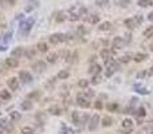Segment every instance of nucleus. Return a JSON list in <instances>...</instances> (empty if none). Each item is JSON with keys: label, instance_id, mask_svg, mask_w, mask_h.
<instances>
[{"label": "nucleus", "instance_id": "nucleus-1", "mask_svg": "<svg viewBox=\"0 0 153 134\" xmlns=\"http://www.w3.org/2000/svg\"><path fill=\"white\" fill-rule=\"evenodd\" d=\"M49 40L52 44H59V43H62V42H66V34H61V32L52 34V35H50Z\"/></svg>", "mask_w": 153, "mask_h": 134}, {"label": "nucleus", "instance_id": "nucleus-2", "mask_svg": "<svg viewBox=\"0 0 153 134\" xmlns=\"http://www.w3.org/2000/svg\"><path fill=\"white\" fill-rule=\"evenodd\" d=\"M34 21H35V19L31 18L30 20H26V21H23V23L20 24V31H22V34H23V35H27L28 32H30L32 24H34Z\"/></svg>", "mask_w": 153, "mask_h": 134}, {"label": "nucleus", "instance_id": "nucleus-3", "mask_svg": "<svg viewBox=\"0 0 153 134\" xmlns=\"http://www.w3.org/2000/svg\"><path fill=\"white\" fill-rule=\"evenodd\" d=\"M111 46H113V48L120 50L125 46V40H124L121 36H115V38L113 39V42H111Z\"/></svg>", "mask_w": 153, "mask_h": 134}, {"label": "nucleus", "instance_id": "nucleus-4", "mask_svg": "<svg viewBox=\"0 0 153 134\" xmlns=\"http://www.w3.org/2000/svg\"><path fill=\"white\" fill-rule=\"evenodd\" d=\"M76 103H78L81 107H83V109L90 107V102H89V99H86L83 95H81V94L76 97Z\"/></svg>", "mask_w": 153, "mask_h": 134}, {"label": "nucleus", "instance_id": "nucleus-5", "mask_svg": "<svg viewBox=\"0 0 153 134\" xmlns=\"http://www.w3.org/2000/svg\"><path fill=\"white\" fill-rule=\"evenodd\" d=\"M19 79L23 81L24 83H28V82L32 81V75L30 74L28 71H20V73H19Z\"/></svg>", "mask_w": 153, "mask_h": 134}, {"label": "nucleus", "instance_id": "nucleus-6", "mask_svg": "<svg viewBox=\"0 0 153 134\" xmlns=\"http://www.w3.org/2000/svg\"><path fill=\"white\" fill-rule=\"evenodd\" d=\"M105 66L108 67V70H111V71H115V70H118V64H117V62H115L114 59H108V60H105Z\"/></svg>", "mask_w": 153, "mask_h": 134}, {"label": "nucleus", "instance_id": "nucleus-7", "mask_svg": "<svg viewBox=\"0 0 153 134\" xmlns=\"http://www.w3.org/2000/svg\"><path fill=\"white\" fill-rule=\"evenodd\" d=\"M6 66L8 67V68H15V67L19 66V60L16 59V58H7L6 59Z\"/></svg>", "mask_w": 153, "mask_h": 134}, {"label": "nucleus", "instance_id": "nucleus-8", "mask_svg": "<svg viewBox=\"0 0 153 134\" xmlns=\"http://www.w3.org/2000/svg\"><path fill=\"white\" fill-rule=\"evenodd\" d=\"M32 68H34L35 71H38V73H42V71L46 70V63L43 60H38V62H35V63L32 64Z\"/></svg>", "mask_w": 153, "mask_h": 134}, {"label": "nucleus", "instance_id": "nucleus-9", "mask_svg": "<svg viewBox=\"0 0 153 134\" xmlns=\"http://www.w3.org/2000/svg\"><path fill=\"white\" fill-rule=\"evenodd\" d=\"M124 24H125V27H128L129 30H133V28H136V26H137V21L136 19H126L125 21H124Z\"/></svg>", "mask_w": 153, "mask_h": 134}, {"label": "nucleus", "instance_id": "nucleus-10", "mask_svg": "<svg viewBox=\"0 0 153 134\" xmlns=\"http://www.w3.org/2000/svg\"><path fill=\"white\" fill-rule=\"evenodd\" d=\"M8 86H10L11 90H17V87H19V83H17V78L12 77L8 79Z\"/></svg>", "mask_w": 153, "mask_h": 134}, {"label": "nucleus", "instance_id": "nucleus-11", "mask_svg": "<svg viewBox=\"0 0 153 134\" xmlns=\"http://www.w3.org/2000/svg\"><path fill=\"white\" fill-rule=\"evenodd\" d=\"M98 121H99V117L95 114V115H93V118H91L90 121V125H89V130H95V127H97L98 125Z\"/></svg>", "mask_w": 153, "mask_h": 134}, {"label": "nucleus", "instance_id": "nucleus-12", "mask_svg": "<svg viewBox=\"0 0 153 134\" xmlns=\"http://www.w3.org/2000/svg\"><path fill=\"white\" fill-rule=\"evenodd\" d=\"M49 113L52 114V115H61L62 114V109H61L59 106H50Z\"/></svg>", "mask_w": 153, "mask_h": 134}, {"label": "nucleus", "instance_id": "nucleus-13", "mask_svg": "<svg viewBox=\"0 0 153 134\" xmlns=\"http://www.w3.org/2000/svg\"><path fill=\"white\" fill-rule=\"evenodd\" d=\"M12 58H16V59H19V58L22 57V55H23V48H22V47H16V48H14L12 50Z\"/></svg>", "mask_w": 153, "mask_h": 134}, {"label": "nucleus", "instance_id": "nucleus-14", "mask_svg": "<svg viewBox=\"0 0 153 134\" xmlns=\"http://www.w3.org/2000/svg\"><path fill=\"white\" fill-rule=\"evenodd\" d=\"M111 54H113V51H110V50H108V48H104L101 51V58L104 60H108V59H110Z\"/></svg>", "mask_w": 153, "mask_h": 134}, {"label": "nucleus", "instance_id": "nucleus-15", "mask_svg": "<svg viewBox=\"0 0 153 134\" xmlns=\"http://www.w3.org/2000/svg\"><path fill=\"white\" fill-rule=\"evenodd\" d=\"M137 4H138L140 7L146 8V7H150V6H153V0H138V1H137Z\"/></svg>", "mask_w": 153, "mask_h": 134}, {"label": "nucleus", "instance_id": "nucleus-16", "mask_svg": "<svg viewBox=\"0 0 153 134\" xmlns=\"http://www.w3.org/2000/svg\"><path fill=\"white\" fill-rule=\"evenodd\" d=\"M110 27H111L110 21H104V23H101V24L98 26V30H99V31H109Z\"/></svg>", "mask_w": 153, "mask_h": 134}, {"label": "nucleus", "instance_id": "nucleus-17", "mask_svg": "<svg viewBox=\"0 0 153 134\" xmlns=\"http://www.w3.org/2000/svg\"><path fill=\"white\" fill-rule=\"evenodd\" d=\"M89 73H90V74H93V75H98L99 73H101V66H99V64H93V66L90 67Z\"/></svg>", "mask_w": 153, "mask_h": 134}, {"label": "nucleus", "instance_id": "nucleus-18", "mask_svg": "<svg viewBox=\"0 0 153 134\" xmlns=\"http://www.w3.org/2000/svg\"><path fill=\"white\" fill-rule=\"evenodd\" d=\"M86 19H87V21H89V23H91V24H97L98 21H99V16H98V15H95V14L89 15Z\"/></svg>", "mask_w": 153, "mask_h": 134}, {"label": "nucleus", "instance_id": "nucleus-19", "mask_svg": "<svg viewBox=\"0 0 153 134\" xmlns=\"http://www.w3.org/2000/svg\"><path fill=\"white\" fill-rule=\"evenodd\" d=\"M0 127L1 129H7L8 131L12 130V126H11L10 124H8V121L6 119V118H3V119H0Z\"/></svg>", "mask_w": 153, "mask_h": 134}, {"label": "nucleus", "instance_id": "nucleus-20", "mask_svg": "<svg viewBox=\"0 0 153 134\" xmlns=\"http://www.w3.org/2000/svg\"><path fill=\"white\" fill-rule=\"evenodd\" d=\"M133 59L136 60V62H143V60L148 59V55L144 54V52H138V54H136V55L133 57Z\"/></svg>", "mask_w": 153, "mask_h": 134}, {"label": "nucleus", "instance_id": "nucleus-21", "mask_svg": "<svg viewBox=\"0 0 153 134\" xmlns=\"http://www.w3.org/2000/svg\"><path fill=\"white\" fill-rule=\"evenodd\" d=\"M111 124H113V118H111V117H104V118H102V126L104 127L111 126Z\"/></svg>", "mask_w": 153, "mask_h": 134}, {"label": "nucleus", "instance_id": "nucleus-22", "mask_svg": "<svg viewBox=\"0 0 153 134\" xmlns=\"http://www.w3.org/2000/svg\"><path fill=\"white\" fill-rule=\"evenodd\" d=\"M121 126L124 127V129H132L133 127V122H132V119H129V118H126V119H124L122 121V124H121Z\"/></svg>", "mask_w": 153, "mask_h": 134}, {"label": "nucleus", "instance_id": "nucleus-23", "mask_svg": "<svg viewBox=\"0 0 153 134\" xmlns=\"http://www.w3.org/2000/svg\"><path fill=\"white\" fill-rule=\"evenodd\" d=\"M58 57H59V55H58L56 52H51L49 57L46 58V59H47V62H49V63H55L56 60H58Z\"/></svg>", "mask_w": 153, "mask_h": 134}, {"label": "nucleus", "instance_id": "nucleus-24", "mask_svg": "<svg viewBox=\"0 0 153 134\" xmlns=\"http://www.w3.org/2000/svg\"><path fill=\"white\" fill-rule=\"evenodd\" d=\"M38 50L40 51V52H46L47 50H49V44L47 43H45V42H40V43H38Z\"/></svg>", "mask_w": 153, "mask_h": 134}, {"label": "nucleus", "instance_id": "nucleus-25", "mask_svg": "<svg viewBox=\"0 0 153 134\" xmlns=\"http://www.w3.org/2000/svg\"><path fill=\"white\" fill-rule=\"evenodd\" d=\"M71 119H73L74 124L79 125V122H81V119H79V113H78V111H73V113H71Z\"/></svg>", "mask_w": 153, "mask_h": 134}, {"label": "nucleus", "instance_id": "nucleus-26", "mask_svg": "<svg viewBox=\"0 0 153 134\" xmlns=\"http://www.w3.org/2000/svg\"><path fill=\"white\" fill-rule=\"evenodd\" d=\"M144 36H145V38H152L153 36V26L148 27V28L144 31Z\"/></svg>", "mask_w": 153, "mask_h": 134}, {"label": "nucleus", "instance_id": "nucleus-27", "mask_svg": "<svg viewBox=\"0 0 153 134\" xmlns=\"http://www.w3.org/2000/svg\"><path fill=\"white\" fill-rule=\"evenodd\" d=\"M69 77H70V73L67 70H62L59 74H58V78H59V79H67Z\"/></svg>", "mask_w": 153, "mask_h": 134}, {"label": "nucleus", "instance_id": "nucleus-28", "mask_svg": "<svg viewBox=\"0 0 153 134\" xmlns=\"http://www.w3.org/2000/svg\"><path fill=\"white\" fill-rule=\"evenodd\" d=\"M0 98L1 99H10L11 94L8 91H6V90H1V91H0Z\"/></svg>", "mask_w": 153, "mask_h": 134}, {"label": "nucleus", "instance_id": "nucleus-29", "mask_svg": "<svg viewBox=\"0 0 153 134\" xmlns=\"http://www.w3.org/2000/svg\"><path fill=\"white\" fill-rule=\"evenodd\" d=\"M22 133L23 134H34V129L30 126H24L23 129H22Z\"/></svg>", "mask_w": 153, "mask_h": 134}, {"label": "nucleus", "instance_id": "nucleus-30", "mask_svg": "<svg viewBox=\"0 0 153 134\" xmlns=\"http://www.w3.org/2000/svg\"><path fill=\"white\" fill-rule=\"evenodd\" d=\"M32 107V103L30 102V101H26V102L22 103V109L23 110H30Z\"/></svg>", "mask_w": 153, "mask_h": 134}, {"label": "nucleus", "instance_id": "nucleus-31", "mask_svg": "<svg viewBox=\"0 0 153 134\" xmlns=\"http://www.w3.org/2000/svg\"><path fill=\"white\" fill-rule=\"evenodd\" d=\"M130 58H132V55H130V54H126V55L120 58V62H122V63H128L129 60H130Z\"/></svg>", "mask_w": 153, "mask_h": 134}, {"label": "nucleus", "instance_id": "nucleus-32", "mask_svg": "<svg viewBox=\"0 0 153 134\" xmlns=\"http://www.w3.org/2000/svg\"><path fill=\"white\" fill-rule=\"evenodd\" d=\"M117 4H118L120 7H128L129 4H130V0H118Z\"/></svg>", "mask_w": 153, "mask_h": 134}, {"label": "nucleus", "instance_id": "nucleus-33", "mask_svg": "<svg viewBox=\"0 0 153 134\" xmlns=\"http://www.w3.org/2000/svg\"><path fill=\"white\" fill-rule=\"evenodd\" d=\"M10 117H11V119L12 121H19L20 119V114L16 113V111H12V113L10 114Z\"/></svg>", "mask_w": 153, "mask_h": 134}, {"label": "nucleus", "instance_id": "nucleus-34", "mask_svg": "<svg viewBox=\"0 0 153 134\" xmlns=\"http://www.w3.org/2000/svg\"><path fill=\"white\" fill-rule=\"evenodd\" d=\"M78 86L82 88H86L87 86H89V81H86V79H81L79 82H78Z\"/></svg>", "mask_w": 153, "mask_h": 134}, {"label": "nucleus", "instance_id": "nucleus-35", "mask_svg": "<svg viewBox=\"0 0 153 134\" xmlns=\"http://www.w3.org/2000/svg\"><path fill=\"white\" fill-rule=\"evenodd\" d=\"M95 4L99 6V7H105L109 4V0H95Z\"/></svg>", "mask_w": 153, "mask_h": 134}, {"label": "nucleus", "instance_id": "nucleus-36", "mask_svg": "<svg viewBox=\"0 0 153 134\" xmlns=\"http://www.w3.org/2000/svg\"><path fill=\"white\" fill-rule=\"evenodd\" d=\"M91 82H93V85H98L99 82H101V75L98 74V75H94L93 79H91Z\"/></svg>", "mask_w": 153, "mask_h": 134}, {"label": "nucleus", "instance_id": "nucleus-37", "mask_svg": "<svg viewBox=\"0 0 153 134\" xmlns=\"http://www.w3.org/2000/svg\"><path fill=\"white\" fill-rule=\"evenodd\" d=\"M79 15H76V14H70V16H69V19L71 21H76V20H79Z\"/></svg>", "mask_w": 153, "mask_h": 134}, {"label": "nucleus", "instance_id": "nucleus-38", "mask_svg": "<svg viewBox=\"0 0 153 134\" xmlns=\"http://www.w3.org/2000/svg\"><path fill=\"white\" fill-rule=\"evenodd\" d=\"M137 115H138V117H145L146 115L145 109H144V107H140V109L137 110Z\"/></svg>", "mask_w": 153, "mask_h": 134}, {"label": "nucleus", "instance_id": "nucleus-39", "mask_svg": "<svg viewBox=\"0 0 153 134\" xmlns=\"http://www.w3.org/2000/svg\"><path fill=\"white\" fill-rule=\"evenodd\" d=\"M76 32H78V35H79V36H82V35H85V34H86V30H85L82 26H79V27L76 28Z\"/></svg>", "mask_w": 153, "mask_h": 134}, {"label": "nucleus", "instance_id": "nucleus-40", "mask_svg": "<svg viewBox=\"0 0 153 134\" xmlns=\"http://www.w3.org/2000/svg\"><path fill=\"white\" fill-rule=\"evenodd\" d=\"M79 14H81V16H82V18H87V16H89V15H87V10L85 7H82L79 10Z\"/></svg>", "mask_w": 153, "mask_h": 134}, {"label": "nucleus", "instance_id": "nucleus-41", "mask_svg": "<svg viewBox=\"0 0 153 134\" xmlns=\"http://www.w3.org/2000/svg\"><path fill=\"white\" fill-rule=\"evenodd\" d=\"M117 107H118V106H117V103H110V105L108 106V109L110 110V111H113V110H115V109H117Z\"/></svg>", "mask_w": 153, "mask_h": 134}, {"label": "nucleus", "instance_id": "nucleus-42", "mask_svg": "<svg viewBox=\"0 0 153 134\" xmlns=\"http://www.w3.org/2000/svg\"><path fill=\"white\" fill-rule=\"evenodd\" d=\"M35 7H36V4H28L27 7H26V11H27V12H30V11H32Z\"/></svg>", "mask_w": 153, "mask_h": 134}, {"label": "nucleus", "instance_id": "nucleus-43", "mask_svg": "<svg viewBox=\"0 0 153 134\" xmlns=\"http://www.w3.org/2000/svg\"><path fill=\"white\" fill-rule=\"evenodd\" d=\"M85 95H86L87 98H91V97L94 95V91H91V90H86V91H85Z\"/></svg>", "mask_w": 153, "mask_h": 134}, {"label": "nucleus", "instance_id": "nucleus-44", "mask_svg": "<svg viewBox=\"0 0 153 134\" xmlns=\"http://www.w3.org/2000/svg\"><path fill=\"white\" fill-rule=\"evenodd\" d=\"M65 20V18H63V12H59L58 14V18H56V21H63Z\"/></svg>", "mask_w": 153, "mask_h": 134}, {"label": "nucleus", "instance_id": "nucleus-45", "mask_svg": "<svg viewBox=\"0 0 153 134\" xmlns=\"http://www.w3.org/2000/svg\"><path fill=\"white\" fill-rule=\"evenodd\" d=\"M136 21H137V24H140V23H143V16H141V15H137L136 18Z\"/></svg>", "mask_w": 153, "mask_h": 134}, {"label": "nucleus", "instance_id": "nucleus-46", "mask_svg": "<svg viewBox=\"0 0 153 134\" xmlns=\"http://www.w3.org/2000/svg\"><path fill=\"white\" fill-rule=\"evenodd\" d=\"M26 57H27V58H32V57H34V51H26Z\"/></svg>", "mask_w": 153, "mask_h": 134}, {"label": "nucleus", "instance_id": "nucleus-47", "mask_svg": "<svg viewBox=\"0 0 153 134\" xmlns=\"http://www.w3.org/2000/svg\"><path fill=\"white\" fill-rule=\"evenodd\" d=\"M35 97H39V93L38 91H35V93H32V94H30V95H28V98L31 99V98H35Z\"/></svg>", "mask_w": 153, "mask_h": 134}, {"label": "nucleus", "instance_id": "nucleus-48", "mask_svg": "<svg viewBox=\"0 0 153 134\" xmlns=\"http://www.w3.org/2000/svg\"><path fill=\"white\" fill-rule=\"evenodd\" d=\"M36 119H42V121H45V115H43V114H36Z\"/></svg>", "mask_w": 153, "mask_h": 134}, {"label": "nucleus", "instance_id": "nucleus-49", "mask_svg": "<svg viewBox=\"0 0 153 134\" xmlns=\"http://www.w3.org/2000/svg\"><path fill=\"white\" fill-rule=\"evenodd\" d=\"M4 38H6V39H4V42H8V40H10V38H11V32H8V34L4 36Z\"/></svg>", "mask_w": 153, "mask_h": 134}, {"label": "nucleus", "instance_id": "nucleus-50", "mask_svg": "<svg viewBox=\"0 0 153 134\" xmlns=\"http://www.w3.org/2000/svg\"><path fill=\"white\" fill-rule=\"evenodd\" d=\"M148 20H150V21H153V11L150 12L149 15H148Z\"/></svg>", "mask_w": 153, "mask_h": 134}, {"label": "nucleus", "instance_id": "nucleus-51", "mask_svg": "<svg viewBox=\"0 0 153 134\" xmlns=\"http://www.w3.org/2000/svg\"><path fill=\"white\" fill-rule=\"evenodd\" d=\"M95 107H97V109H102V103L99 102V101H98V102L95 103Z\"/></svg>", "mask_w": 153, "mask_h": 134}, {"label": "nucleus", "instance_id": "nucleus-52", "mask_svg": "<svg viewBox=\"0 0 153 134\" xmlns=\"http://www.w3.org/2000/svg\"><path fill=\"white\" fill-rule=\"evenodd\" d=\"M7 1H8L10 4H15V0H7Z\"/></svg>", "mask_w": 153, "mask_h": 134}, {"label": "nucleus", "instance_id": "nucleus-53", "mask_svg": "<svg viewBox=\"0 0 153 134\" xmlns=\"http://www.w3.org/2000/svg\"><path fill=\"white\" fill-rule=\"evenodd\" d=\"M121 134H130V131H121Z\"/></svg>", "mask_w": 153, "mask_h": 134}, {"label": "nucleus", "instance_id": "nucleus-54", "mask_svg": "<svg viewBox=\"0 0 153 134\" xmlns=\"http://www.w3.org/2000/svg\"><path fill=\"white\" fill-rule=\"evenodd\" d=\"M150 74H152V75H153V66H152V67H150Z\"/></svg>", "mask_w": 153, "mask_h": 134}, {"label": "nucleus", "instance_id": "nucleus-55", "mask_svg": "<svg viewBox=\"0 0 153 134\" xmlns=\"http://www.w3.org/2000/svg\"><path fill=\"white\" fill-rule=\"evenodd\" d=\"M149 48H150V50H152V51H153V43H152V44H150V46H149Z\"/></svg>", "mask_w": 153, "mask_h": 134}, {"label": "nucleus", "instance_id": "nucleus-56", "mask_svg": "<svg viewBox=\"0 0 153 134\" xmlns=\"http://www.w3.org/2000/svg\"><path fill=\"white\" fill-rule=\"evenodd\" d=\"M0 3H1V0H0Z\"/></svg>", "mask_w": 153, "mask_h": 134}]
</instances>
